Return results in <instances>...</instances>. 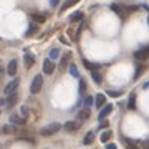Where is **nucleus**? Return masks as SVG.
<instances>
[{
    "label": "nucleus",
    "mask_w": 149,
    "mask_h": 149,
    "mask_svg": "<svg viewBox=\"0 0 149 149\" xmlns=\"http://www.w3.org/2000/svg\"><path fill=\"white\" fill-rule=\"evenodd\" d=\"M2 106H5V100H3V98H0V108Z\"/></svg>",
    "instance_id": "obj_33"
},
{
    "label": "nucleus",
    "mask_w": 149,
    "mask_h": 149,
    "mask_svg": "<svg viewBox=\"0 0 149 149\" xmlns=\"http://www.w3.org/2000/svg\"><path fill=\"white\" fill-rule=\"evenodd\" d=\"M111 111H113V104H104V106H103V109L100 111V114H98V119H100V121H103V119H104V118H106Z\"/></svg>",
    "instance_id": "obj_8"
},
{
    "label": "nucleus",
    "mask_w": 149,
    "mask_h": 149,
    "mask_svg": "<svg viewBox=\"0 0 149 149\" xmlns=\"http://www.w3.org/2000/svg\"><path fill=\"white\" fill-rule=\"evenodd\" d=\"M106 149H118V148L114 143H109V144H106Z\"/></svg>",
    "instance_id": "obj_32"
},
{
    "label": "nucleus",
    "mask_w": 149,
    "mask_h": 149,
    "mask_svg": "<svg viewBox=\"0 0 149 149\" xmlns=\"http://www.w3.org/2000/svg\"><path fill=\"white\" fill-rule=\"evenodd\" d=\"M32 18L35 22H45V15H38V13H33Z\"/></svg>",
    "instance_id": "obj_30"
},
{
    "label": "nucleus",
    "mask_w": 149,
    "mask_h": 149,
    "mask_svg": "<svg viewBox=\"0 0 149 149\" xmlns=\"http://www.w3.org/2000/svg\"><path fill=\"white\" fill-rule=\"evenodd\" d=\"M78 2H80V0H66L63 5H61V12H65L66 8H70V7H73L74 3H78Z\"/></svg>",
    "instance_id": "obj_19"
},
{
    "label": "nucleus",
    "mask_w": 149,
    "mask_h": 149,
    "mask_svg": "<svg viewBox=\"0 0 149 149\" xmlns=\"http://www.w3.org/2000/svg\"><path fill=\"white\" fill-rule=\"evenodd\" d=\"M60 128H61L60 123H50V124H47V126H43V128L40 129V134L45 136V138H50V136H53L55 133H58Z\"/></svg>",
    "instance_id": "obj_1"
},
{
    "label": "nucleus",
    "mask_w": 149,
    "mask_h": 149,
    "mask_svg": "<svg viewBox=\"0 0 149 149\" xmlns=\"http://www.w3.org/2000/svg\"><path fill=\"white\" fill-rule=\"evenodd\" d=\"M0 113H2V109H0Z\"/></svg>",
    "instance_id": "obj_35"
},
{
    "label": "nucleus",
    "mask_w": 149,
    "mask_h": 149,
    "mask_svg": "<svg viewBox=\"0 0 149 149\" xmlns=\"http://www.w3.org/2000/svg\"><path fill=\"white\" fill-rule=\"evenodd\" d=\"M144 71V65H141L139 63L138 66H136V73H134V80H138L139 76H141V73Z\"/></svg>",
    "instance_id": "obj_22"
},
{
    "label": "nucleus",
    "mask_w": 149,
    "mask_h": 149,
    "mask_svg": "<svg viewBox=\"0 0 149 149\" xmlns=\"http://www.w3.org/2000/svg\"><path fill=\"white\" fill-rule=\"evenodd\" d=\"M55 71V65H53V61L50 58H47V60H43V73L45 74H52Z\"/></svg>",
    "instance_id": "obj_5"
},
{
    "label": "nucleus",
    "mask_w": 149,
    "mask_h": 149,
    "mask_svg": "<svg viewBox=\"0 0 149 149\" xmlns=\"http://www.w3.org/2000/svg\"><path fill=\"white\" fill-rule=\"evenodd\" d=\"M78 126H80V123L78 121H66L63 124L65 131H74V129H78Z\"/></svg>",
    "instance_id": "obj_12"
},
{
    "label": "nucleus",
    "mask_w": 149,
    "mask_h": 149,
    "mask_svg": "<svg viewBox=\"0 0 149 149\" xmlns=\"http://www.w3.org/2000/svg\"><path fill=\"white\" fill-rule=\"evenodd\" d=\"M12 131H13V128H12V126H8V124L0 129V133H2V134H8V133H12Z\"/></svg>",
    "instance_id": "obj_28"
},
{
    "label": "nucleus",
    "mask_w": 149,
    "mask_h": 149,
    "mask_svg": "<svg viewBox=\"0 0 149 149\" xmlns=\"http://www.w3.org/2000/svg\"><path fill=\"white\" fill-rule=\"evenodd\" d=\"M134 101H136V93H131L129 95V101H128V108L129 109H136V106H134Z\"/></svg>",
    "instance_id": "obj_18"
},
{
    "label": "nucleus",
    "mask_w": 149,
    "mask_h": 149,
    "mask_svg": "<svg viewBox=\"0 0 149 149\" xmlns=\"http://www.w3.org/2000/svg\"><path fill=\"white\" fill-rule=\"evenodd\" d=\"M60 56V48H52L50 50V60L53 61V60H56Z\"/></svg>",
    "instance_id": "obj_20"
},
{
    "label": "nucleus",
    "mask_w": 149,
    "mask_h": 149,
    "mask_svg": "<svg viewBox=\"0 0 149 149\" xmlns=\"http://www.w3.org/2000/svg\"><path fill=\"white\" fill-rule=\"evenodd\" d=\"M93 103H95L96 108H103L104 104H106V96L103 95V93H98V95H96V98L93 100Z\"/></svg>",
    "instance_id": "obj_7"
},
{
    "label": "nucleus",
    "mask_w": 149,
    "mask_h": 149,
    "mask_svg": "<svg viewBox=\"0 0 149 149\" xmlns=\"http://www.w3.org/2000/svg\"><path fill=\"white\" fill-rule=\"evenodd\" d=\"M10 123L12 124H17V126H22V124H25V121H23V118L20 116V114H10Z\"/></svg>",
    "instance_id": "obj_11"
},
{
    "label": "nucleus",
    "mask_w": 149,
    "mask_h": 149,
    "mask_svg": "<svg viewBox=\"0 0 149 149\" xmlns=\"http://www.w3.org/2000/svg\"><path fill=\"white\" fill-rule=\"evenodd\" d=\"M43 86V74H35V78L32 80V85H30V93L32 95H38L40 90Z\"/></svg>",
    "instance_id": "obj_2"
},
{
    "label": "nucleus",
    "mask_w": 149,
    "mask_h": 149,
    "mask_svg": "<svg viewBox=\"0 0 149 149\" xmlns=\"http://www.w3.org/2000/svg\"><path fill=\"white\" fill-rule=\"evenodd\" d=\"M83 12H74L70 15V22H78V20H83Z\"/></svg>",
    "instance_id": "obj_16"
},
{
    "label": "nucleus",
    "mask_w": 149,
    "mask_h": 149,
    "mask_svg": "<svg viewBox=\"0 0 149 149\" xmlns=\"http://www.w3.org/2000/svg\"><path fill=\"white\" fill-rule=\"evenodd\" d=\"M106 126H108V121H104V119H103V121H101V128H106Z\"/></svg>",
    "instance_id": "obj_34"
},
{
    "label": "nucleus",
    "mask_w": 149,
    "mask_h": 149,
    "mask_svg": "<svg viewBox=\"0 0 149 149\" xmlns=\"http://www.w3.org/2000/svg\"><path fill=\"white\" fill-rule=\"evenodd\" d=\"M83 65H85L86 68L90 70V71H95V70H96V65L90 63V61H88V60H83Z\"/></svg>",
    "instance_id": "obj_25"
},
{
    "label": "nucleus",
    "mask_w": 149,
    "mask_h": 149,
    "mask_svg": "<svg viewBox=\"0 0 149 149\" xmlns=\"http://www.w3.org/2000/svg\"><path fill=\"white\" fill-rule=\"evenodd\" d=\"M109 96H113V98H118V96H121V91H116V90H108L106 91Z\"/></svg>",
    "instance_id": "obj_29"
},
{
    "label": "nucleus",
    "mask_w": 149,
    "mask_h": 149,
    "mask_svg": "<svg viewBox=\"0 0 149 149\" xmlns=\"http://www.w3.org/2000/svg\"><path fill=\"white\" fill-rule=\"evenodd\" d=\"M91 78H93V81H95L96 85H100V83H101V74L98 73V71H91Z\"/></svg>",
    "instance_id": "obj_21"
},
{
    "label": "nucleus",
    "mask_w": 149,
    "mask_h": 149,
    "mask_svg": "<svg viewBox=\"0 0 149 149\" xmlns=\"http://www.w3.org/2000/svg\"><path fill=\"white\" fill-rule=\"evenodd\" d=\"M23 58H25V66H27V68L33 66V63H35V56H33L32 53H27L25 56H23Z\"/></svg>",
    "instance_id": "obj_15"
},
{
    "label": "nucleus",
    "mask_w": 149,
    "mask_h": 149,
    "mask_svg": "<svg viewBox=\"0 0 149 149\" xmlns=\"http://www.w3.org/2000/svg\"><path fill=\"white\" fill-rule=\"evenodd\" d=\"M93 141H95V131H88L86 136L83 138V144H85V146H90Z\"/></svg>",
    "instance_id": "obj_13"
},
{
    "label": "nucleus",
    "mask_w": 149,
    "mask_h": 149,
    "mask_svg": "<svg viewBox=\"0 0 149 149\" xmlns=\"http://www.w3.org/2000/svg\"><path fill=\"white\" fill-rule=\"evenodd\" d=\"M28 114H30V108H28L27 104H23V106L20 108V116L25 118V116H28Z\"/></svg>",
    "instance_id": "obj_23"
},
{
    "label": "nucleus",
    "mask_w": 149,
    "mask_h": 149,
    "mask_svg": "<svg viewBox=\"0 0 149 149\" xmlns=\"http://www.w3.org/2000/svg\"><path fill=\"white\" fill-rule=\"evenodd\" d=\"M148 55H149V48L148 47H143L141 50L134 52V58L138 60V61H143V60L148 58Z\"/></svg>",
    "instance_id": "obj_4"
},
{
    "label": "nucleus",
    "mask_w": 149,
    "mask_h": 149,
    "mask_svg": "<svg viewBox=\"0 0 149 149\" xmlns=\"http://www.w3.org/2000/svg\"><path fill=\"white\" fill-rule=\"evenodd\" d=\"M88 118H90V109L83 108L81 111H78V121H85V119H88Z\"/></svg>",
    "instance_id": "obj_14"
},
{
    "label": "nucleus",
    "mask_w": 149,
    "mask_h": 149,
    "mask_svg": "<svg viewBox=\"0 0 149 149\" xmlns=\"http://www.w3.org/2000/svg\"><path fill=\"white\" fill-rule=\"evenodd\" d=\"M17 68H18L17 60H10V61H8V66H7V73L10 74V76H15V74H17Z\"/></svg>",
    "instance_id": "obj_9"
},
{
    "label": "nucleus",
    "mask_w": 149,
    "mask_h": 149,
    "mask_svg": "<svg viewBox=\"0 0 149 149\" xmlns=\"http://www.w3.org/2000/svg\"><path fill=\"white\" fill-rule=\"evenodd\" d=\"M17 100H18V96H17V93H12V95H8L5 98V106L7 108H13L15 106Z\"/></svg>",
    "instance_id": "obj_10"
},
{
    "label": "nucleus",
    "mask_w": 149,
    "mask_h": 149,
    "mask_svg": "<svg viewBox=\"0 0 149 149\" xmlns=\"http://www.w3.org/2000/svg\"><path fill=\"white\" fill-rule=\"evenodd\" d=\"M18 85H20V78L17 76V78H13V80L8 83V85L3 88V95L5 96H8V95H12V93H17V88H18Z\"/></svg>",
    "instance_id": "obj_3"
},
{
    "label": "nucleus",
    "mask_w": 149,
    "mask_h": 149,
    "mask_svg": "<svg viewBox=\"0 0 149 149\" xmlns=\"http://www.w3.org/2000/svg\"><path fill=\"white\" fill-rule=\"evenodd\" d=\"M91 104H93V98H91V96H85V108L90 109Z\"/></svg>",
    "instance_id": "obj_27"
},
{
    "label": "nucleus",
    "mask_w": 149,
    "mask_h": 149,
    "mask_svg": "<svg viewBox=\"0 0 149 149\" xmlns=\"http://www.w3.org/2000/svg\"><path fill=\"white\" fill-rule=\"evenodd\" d=\"M38 30V25H35V23H32L30 27H28V32H27V37H30V35H33V33H37Z\"/></svg>",
    "instance_id": "obj_24"
},
{
    "label": "nucleus",
    "mask_w": 149,
    "mask_h": 149,
    "mask_svg": "<svg viewBox=\"0 0 149 149\" xmlns=\"http://www.w3.org/2000/svg\"><path fill=\"white\" fill-rule=\"evenodd\" d=\"M70 73L73 74L74 78H78V76H80V73H78V70H76V66H74V65H73V63L70 65Z\"/></svg>",
    "instance_id": "obj_26"
},
{
    "label": "nucleus",
    "mask_w": 149,
    "mask_h": 149,
    "mask_svg": "<svg viewBox=\"0 0 149 149\" xmlns=\"http://www.w3.org/2000/svg\"><path fill=\"white\" fill-rule=\"evenodd\" d=\"M70 56H71V55H70V53H65L63 56H61V60H60V63H58V70H60V71H65V70L68 68V63H70Z\"/></svg>",
    "instance_id": "obj_6"
},
{
    "label": "nucleus",
    "mask_w": 149,
    "mask_h": 149,
    "mask_svg": "<svg viewBox=\"0 0 149 149\" xmlns=\"http://www.w3.org/2000/svg\"><path fill=\"white\" fill-rule=\"evenodd\" d=\"M85 90H86V83H85V80H81L80 81V93H83Z\"/></svg>",
    "instance_id": "obj_31"
},
{
    "label": "nucleus",
    "mask_w": 149,
    "mask_h": 149,
    "mask_svg": "<svg viewBox=\"0 0 149 149\" xmlns=\"http://www.w3.org/2000/svg\"><path fill=\"white\" fill-rule=\"evenodd\" d=\"M111 136H113V133L111 131H109V129H106V131H103V134H101V141L103 143H108V141H109V139H111Z\"/></svg>",
    "instance_id": "obj_17"
}]
</instances>
